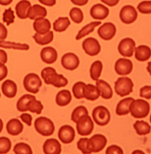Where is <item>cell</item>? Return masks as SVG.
<instances>
[{
  "mask_svg": "<svg viewBox=\"0 0 151 154\" xmlns=\"http://www.w3.org/2000/svg\"><path fill=\"white\" fill-rule=\"evenodd\" d=\"M41 77L46 84H51L57 88L65 87L69 82L66 78L57 74L55 69L51 67L44 68L41 72Z\"/></svg>",
  "mask_w": 151,
  "mask_h": 154,
  "instance_id": "cell-1",
  "label": "cell"
},
{
  "mask_svg": "<svg viewBox=\"0 0 151 154\" xmlns=\"http://www.w3.org/2000/svg\"><path fill=\"white\" fill-rule=\"evenodd\" d=\"M130 110L135 118H144L149 114L150 106L148 102L143 99L134 100L130 105Z\"/></svg>",
  "mask_w": 151,
  "mask_h": 154,
  "instance_id": "cell-2",
  "label": "cell"
},
{
  "mask_svg": "<svg viewBox=\"0 0 151 154\" xmlns=\"http://www.w3.org/2000/svg\"><path fill=\"white\" fill-rule=\"evenodd\" d=\"M34 126L37 132L43 136H51L55 130L53 121L45 117H40L35 119Z\"/></svg>",
  "mask_w": 151,
  "mask_h": 154,
  "instance_id": "cell-3",
  "label": "cell"
},
{
  "mask_svg": "<svg viewBox=\"0 0 151 154\" xmlns=\"http://www.w3.org/2000/svg\"><path fill=\"white\" fill-rule=\"evenodd\" d=\"M134 84L128 77H120L115 82V90L121 97L126 96L133 92Z\"/></svg>",
  "mask_w": 151,
  "mask_h": 154,
  "instance_id": "cell-4",
  "label": "cell"
},
{
  "mask_svg": "<svg viewBox=\"0 0 151 154\" xmlns=\"http://www.w3.org/2000/svg\"><path fill=\"white\" fill-rule=\"evenodd\" d=\"M23 85L27 91L32 94H37L42 85V82L37 74L30 73L25 77Z\"/></svg>",
  "mask_w": 151,
  "mask_h": 154,
  "instance_id": "cell-5",
  "label": "cell"
},
{
  "mask_svg": "<svg viewBox=\"0 0 151 154\" xmlns=\"http://www.w3.org/2000/svg\"><path fill=\"white\" fill-rule=\"evenodd\" d=\"M76 128L78 133L81 136H88L93 132L94 128V122L88 115L81 116L78 120Z\"/></svg>",
  "mask_w": 151,
  "mask_h": 154,
  "instance_id": "cell-6",
  "label": "cell"
},
{
  "mask_svg": "<svg viewBox=\"0 0 151 154\" xmlns=\"http://www.w3.org/2000/svg\"><path fill=\"white\" fill-rule=\"evenodd\" d=\"M92 117L95 123L99 126H105L111 120V114L108 109L103 106H98L94 109Z\"/></svg>",
  "mask_w": 151,
  "mask_h": 154,
  "instance_id": "cell-7",
  "label": "cell"
},
{
  "mask_svg": "<svg viewBox=\"0 0 151 154\" xmlns=\"http://www.w3.org/2000/svg\"><path fill=\"white\" fill-rule=\"evenodd\" d=\"M107 139L101 134L94 135L88 139L87 143V149L90 154L102 151L107 144Z\"/></svg>",
  "mask_w": 151,
  "mask_h": 154,
  "instance_id": "cell-8",
  "label": "cell"
},
{
  "mask_svg": "<svg viewBox=\"0 0 151 154\" xmlns=\"http://www.w3.org/2000/svg\"><path fill=\"white\" fill-rule=\"evenodd\" d=\"M120 19L121 21L127 24L134 22L138 17V13L135 8L132 5L123 6L120 11Z\"/></svg>",
  "mask_w": 151,
  "mask_h": 154,
  "instance_id": "cell-9",
  "label": "cell"
},
{
  "mask_svg": "<svg viewBox=\"0 0 151 154\" xmlns=\"http://www.w3.org/2000/svg\"><path fill=\"white\" fill-rule=\"evenodd\" d=\"M83 49L86 54L90 56H95L101 51V46L98 41L94 38H88L82 42Z\"/></svg>",
  "mask_w": 151,
  "mask_h": 154,
  "instance_id": "cell-10",
  "label": "cell"
},
{
  "mask_svg": "<svg viewBox=\"0 0 151 154\" xmlns=\"http://www.w3.org/2000/svg\"><path fill=\"white\" fill-rule=\"evenodd\" d=\"M136 43L135 41L130 38H123L120 42L118 45L119 53L125 57H132L134 51L135 49Z\"/></svg>",
  "mask_w": 151,
  "mask_h": 154,
  "instance_id": "cell-11",
  "label": "cell"
},
{
  "mask_svg": "<svg viewBox=\"0 0 151 154\" xmlns=\"http://www.w3.org/2000/svg\"><path fill=\"white\" fill-rule=\"evenodd\" d=\"M133 69V65L130 60L125 58L118 59L115 65V70L119 75H125L131 73Z\"/></svg>",
  "mask_w": 151,
  "mask_h": 154,
  "instance_id": "cell-12",
  "label": "cell"
},
{
  "mask_svg": "<svg viewBox=\"0 0 151 154\" xmlns=\"http://www.w3.org/2000/svg\"><path fill=\"white\" fill-rule=\"evenodd\" d=\"M61 64L67 70H74L79 66L80 60L78 57L74 53H67L62 57Z\"/></svg>",
  "mask_w": 151,
  "mask_h": 154,
  "instance_id": "cell-13",
  "label": "cell"
},
{
  "mask_svg": "<svg viewBox=\"0 0 151 154\" xmlns=\"http://www.w3.org/2000/svg\"><path fill=\"white\" fill-rule=\"evenodd\" d=\"M75 131L72 126L64 125L61 126L58 132V137L64 144H69L74 141L75 137Z\"/></svg>",
  "mask_w": 151,
  "mask_h": 154,
  "instance_id": "cell-14",
  "label": "cell"
},
{
  "mask_svg": "<svg viewBox=\"0 0 151 154\" xmlns=\"http://www.w3.org/2000/svg\"><path fill=\"white\" fill-rule=\"evenodd\" d=\"M98 33L101 38L104 40H111L116 33V27L114 24L106 22L98 28Z\"/></svg>",
  "mask_w": 151,
  "mask_h": 154,
  "instance_id": "cell-15",
  "label": "cell"
},
{
  "mask_svg": "<svg viewBox=\"0 0 151 154\" xmlns=\"http://www.w3.org/2000/svg\"><path fill=\"white\" fill-rule=\"evenodd\" d=\"M109 11L107 7L101 4H96L91 7L90 14L95 20H103L109 16Z\"/></svg>",
  "mask_w": 151,
  "mask_h": 154,
  "instance_id": "cell-16",
  "label": "cell"
},
{
  "mask_svg": "<svg viewBox=\"0 0 151 154\" xmlns=\"http://www.w3.org/2000/svg\"><path fill=\"white\" fill-rule=\"evenodd\" d=\"M43 152L46 154H60L61 152V145L56 139H48L44 142Z\"/></svg>",
  "mask_w": 151,
  "mask_h": 154,
  "instance_id": "cell-17",
  "label": "cell"
},
{
  "mask_svg": "<svg viewBox=\"0 0 151 154\" xmlns=\"http://www.w3.org/2000/svg\"><path fill=\"white\" fill-rule=\"evenodd\" d=\"M40 57L44 63L51 64L56 61L58 58V53L54 48L48 46L41 50Z\"/></svg>",
  "mask_w": 151,
  "mask_h": 154,
  "instance_id": "cell-18",
  "label": "cell"
},
{
  "mask_svg": "<svg viewBox=\"0 0 151 154\" xmlns=\"http://www.w3.org/2000/svg\"><path fill=\"white\" fill-rule=\"evenodd\" d=\"M33 29L41 35H45L50 32L51 23L48 19L41 18L35 20L33 24Z\"/></svg>",
  "mask_w": 151,
  "mask_h": 154,
  "instance_id": "cell-19",
  "label": "cell"
},
{
  "mask_svg": "<svg viewBox=\"0 0 151 154\" xmlns=\"http://www.w3.org/2000/svg\"><path fill=\"white\" fill-rule=\"evenodd\" d=\"M83 96L86 100L95 101L100 97V90L93 84H86L83 88Z\"/></svg>",
  "mask_w": 151,
  "mask_h": 154,
  "instance_id": "cell-20",
  "label": "cell"
},
{
  "mask_svg": "<svg viewBox=\"0 0 151 154\" xmlns=\"http://www.w3.org/2000/svg\"><path fill=\"white\" fill-rule=\"evenodd\" d=\"M2 93L7 98H14L17 93V85L14 81L6 80L2 85Z\"/></svg>",
  "mask_w": 151,
  "mask_h": 154,
  "instance_id": "cell-21",
  "label": "cell"
},
{
  "mask_svg": "<svg viewBox=\"0 0 151 154\" xmlns=\"http://www.w3.org/2000/svg\"><path fill=\"white\" fill-rule=\"evenodd\" d=\"M24 126L18 119H12L9 120L6 125L8 133L12 136H18L23 131Z\"/></svg>",
  "mask_w": 151,
  "mask_h": 154,
  "instance_id": "cell-22",
  "label": "cell"
},
{
  "mask_svg": "<svg viewBox=\"0 0 151 154\" xmlns=\"http://www.w3.org/2000/svg\"><path fill=\"white\" fill-rule=\"evenodd\" d=\"M96 85L100 91V95L104 99H110L113 95L112 89L111 85L103 80L96 81Z\"/></svg>",
  "mask_w": 151,
  "mask_h": 154,
  "instance_id": "cell-23",
  "label": "cell"
},
{
  "mask_svg": "<svg viewBox=\"0 0 151 154\" xmlns=\"http://www.w3.org/2000/svg\"><path fill=\"white\" fill-rule=\"evenodd\" d=\"M47 14L48 11L45 7L38 4H35L29 9L28 18L32 20H35L38 18H44Z\"/></svg>",
  "mask_w": 151,
  "mask_h": 154,
  "instance_id": "cell-24",
  "label": "cell"
},
{
  "mask_svg": "<svg viewBox=\"0 0 151 154\" xmlns=\"http://www.w3.org/2000/svg\"><path fill=\"white\" fill-rule=\"evenodd\" d=\"M32 7V5L28 1H21L16 5V14L21 19H26L28 18L29 9Z\"/></svg>",
  "mask_w": 151,
  "mask_h": 154,
  "instance_id": "cell-25",
  "label": "cell"
},
{
  "mask_svg": "<svg viewBox=\"0 0 151 154\" xmlns=\"http://www.w3.org/2000/svg\"><path fill=\"white\" fill-rule=\"evenodd\" d=\"M134 100L135 99L132 97L125 98L121 100L116 107V114L119 116H123L129 114L130 105Z\"/></svg>",
  "mask_w": 151,
  "mask_h": 154,
  "instance_id": "cell-26",
  "label": "cell"
},
{
  "mask_svg": "<svg viewBox=\"0 0 151 154\" xmlns=\"http://www.w3.org/2000/svg\"><path fill=\"white\" fill-rule=\"evenodd\" d=\"M151 56V49L146 45H140L135 48V57L139 61L144 62L149 59Z\"/></svg>",
  "mask_w": 151,
  "mask_h": 154,
  "instance_id": "cell-27",
  "label": "cell"
},
{
  "mask_svg": "<svg viewBox=\"0 0 151 154\" xmlns=\"http://www.w3.org/2000/svg\"><path fill=\"white\" fill-rule=\"evenodd\" d=\"M72 99V94L69 90L63 89L57 94L56 102L57 105L60 106H65L70 103Z\"/></svg>",
  "mask_w": 151,
  "mask_h": 154,
  "instance_id": "cell-28",
  "label": "cell"
},
{
  "mask_svg": "<svg viewBox=\"0 0 151 154\" xmlns=\"http://www.w3.org/2000/svg\"><path fill=\"white\" fill-rule=\"evenodd\" d=\"M101 23V22L100 21H95L86 25L79 30L77 35L76 37V39L77 40H79L86 35H88L90 33L94 32L96 27L100 25Z\"/></svg>",
  "mask_w": 151,
  "mask_h": 154,
  "instance_id": "cell-29",
  "label": "cell"
},
{
  "mask_svg": "<svg viewBox=\"0 0 151 154\" xmlns=\"http://www.w3.org/2000/svg\"><path fill=\"white\" fill-rule=\"evenodd\" d=\"M70 25V22L67 17H60L53 23L54 30L55 32H63Z\"/></svg>",
  "mask_w": 151,
  "mask_h": 154,
  "instance_id": "cell-30",
  "label": "cell"
},
{
  "mask_svg": "<svg viewBox=\"0 0 151 154\" xmlns=\"http://www.w3.org/2000/svg\"><path fill=\"white\" fill-rule=\"evenodd\" d=\"M134 128L137 134L140 136L148 135L151 132V126L148 122H146L143 120L136 121L134 125Z\"/></svg>",
  "mask_w": 151,
  "mask_h": 154,
  "instance_id": "cell-31",
  "label": "cell"
},
{
  "mask_svg": "<svg viewBox=\"0 0 151 154\" xmlns=\"http://www.w3.org/2000/svg\"><path fill=\"white\" fill-rule=\"evenodd\" d=\"M32 38L35 40L37 44L41 45H45L51 43L54 39V32L50 31L45 35H41L38 33H35Z\"/></svg>",
  "mask_w": 151,
  "mask_h": 154,
  "instance_id": "cell-32",
  "label": "cell"
},
{
  "mask_svg": "<svg viewBox=\"0 0 151 154\" xmlns=\"http://www.w3.org/2000/svg\"><path fill=\"white\" fill-rule=\"evenodd\" d=\"M103 69L102 62L97 60L91 64L90 68V75L91 79L94 81H97L100 78Z\"/></svg>",
  "mask_w": 151,
  "mask_h": 154,
  "instance_id": "cell-33",
  "label": "cell"
},
{
  "mask_svg": "<svg viewBox=\"0 0 151 154\" xmlns=\"http://www.w3.org/2000/svg\"><path fill=\"white\" fill-rule=\"evenodd\" d=\"M0 48L6 49H14L21 51H28L29 49V46L26 44H21L15 42L9 41H0Z\"/></svg>",
  "mask_w": 151,
  "mask_h": 154,
  "instance_id": "cell-34",
  "label": "cell"
},
{
  "mask_svg": "<svg viewBox=\"0 0 151 154\" xmlns=\"http://www.w3.org/2000/svg\"><path fill=\"white\" fill-rule=\"evenodd\" d=\"M35 99H36L35 97L33 95L29 94L23 95V96L20 98L17 102V109L21 112H25L28 111L26 108L27 104L31 100Z\"/></svg>",
  "mask_w": 151,
  "mask_h": 154,
  "instance_id": "cell-35",
  "label": "cell"
},
{
  "mask_svg": "<svg viewBox=\"0 0 151 154\" xmlns=\"http://www.w3.org/2000/svg\"><path fill=\"white\" fill-rule=\"evenodd\" d=\"M26 108L27 110H29L30 112L39 115L41 114L44 107L41 102L35 99L31 100L27 104Z\"/></svg>",
  "mask_w": 151,
  "mask_h": 154,
  "instance_id": "cell-36",
  "label": "cell"
},
{
  "mask_svg": "<svg viewBox=\"0 0 151 154\" xmlns=\"http://www.w3.org/2000/svg\"><path fill=\"white\" fill-rule=\"evenodd\" d=\"M69 16L72 21L77 24L81 23L84 19L82 11L77 7L72 8L69 12Z\"/></svg>",
  "mask_w": 151,
  "mask_h": 154,
  "instance_id": "cell-37",
  "label": "cell"
},
{
  "mask_svg": "<svg viewBox=\"0 0 151 154\" xmlns=\"http://www.w3.org/2000/svg\"><path fill=\"white\" fill-rule=\"evenodd\" d=\"M14 152L16 154H32V151L30 146L23 142L16 144L14 147Z\"/></svg>",
  "mask_w": 151,
  "mask_h": 154,
  "instance_id": "cell-38",
  "label": "cell"
},
{
  "mask_svg": "<svg viewBox=\"0 0 151 154\" xmlns=\"http://www.w3.org/2000/svg\"><path fill=\"white\" fill-rule=\"evenodd\" d=\"M85 115H88L87 109L84 106H79L74 109L73 110L71 116V120L74 122L77 123L78 120L81 117V116Z\"/></svg>",
  "mask_w": 151,
  "mask_h": 154,
  "instance_id": "cell-39",
  "label": "cell"
},
{
  "mask_svg": "<svg viewBox=\"0 0 151 154\" xmlns=\"http://www.w3.org/2000/svg\"><path fill=\"white\" fill-rule=\"evenodd\" d=\"M11 147V142L8 138L0 137V154H6L9 152Z\"/></svg>",
  "mask_w": 151,
  "mask_h": 154,
  "instance_id": "cell-40",
  "label": "cell"
},
{
  "mask_svg": "<svg viewBox=\"0 0 151 154\" xmlns=\"http://www.w3.org/2000/svg\"><path fill=\"white\" fill-rule=\"evenodd\" d=\"M86 84L83 82H78L74 84L72 87V91L74 96L77 99L84 98L83 96V88Z\"/></svg>",
  "mask_w": 151,
  "mask_h": 154,
  "instance_id": "cell-41",
  "label": "cell"
},
{
  "mask_svg": "<svg viewBox=\"0 0 151 154\" xmlns=\"http://www.w3.org/2000/svg\"><path fill=\"white\" fill-rule=\"evenodd\" d=\"M15 16L14 15V11H12L11 8L6 9L3 14V21L4 23H6L7 26L14 23Z\"/></svg>",
  "mask_w": 151,
  "mask_h": 154,
  "instance_id": "cell-42",
  "label": "cell"
},
{
  "mask_svg": "<svg viewBox=\"0 0 151 154\" xmlns=\"http://www.w3.org/2000/svg\"><path fill=\"white\" fill-rule=\"evenodd\" d=\"M137 9L143 14H151V1H143L138 4Z\"/></svg>",
  "mask_w": 151,
  "mask_h": 154,
  "instance_id": "cell-43",
  "label": "cell"
},
{
  "mask_svg": "<svg viewBox=\"0 0 151 154\" xmlns=\"http://www.w3.org/2000/svg\"><path fill=\"white\" fill-rule=\"evenodd\" d=\"M88 139L87 138H81L77 142V147L83 154H90L87 149V143Z\"/></svg>",
  "mask_w": 151,
  "mask_h": 154,
  "instance_id": "cell-44",
  "label": "cell"
},
{
  "mask_svg": "<svg viewBox=\"0 0 151 154\" xmlns=\"http://www.w3.org/2000/svg\"><path fill=\"white\" fill-rule=\"evenodd\" d=\"M140 96L146 99H151V86H146L140 89Z\"/></svg>",
  "mask_w": 151,
  "mask_h": 154,
  "instance_id": "cell-45",
  "label": "cell"
},
{
  "mask_svg": "<svg viewBox=\"0 0 151 154\" xmlns=\"http://www.w3.org/2000/svg\"><path fill=\"white\" fill-rule=\"evenodd\" d=\"M106 154H123V150L121 147L116 145H111L106 150Z\"/></svg>",
  "mask_w": 151,
  "mask_h": 154,
  "instance_id": "cell-46",
  "label": "cell"
},
{
  "mask_svg": "<svg viewBox=\"0 0 151 154\" xmlns=\"http://www.w3.org/2000/svg\"><path fill=\"white\" fill-rule=\"evenodd\" d=\"M20 118L22 120L23 122L26 123L27 125L30 126L32 125V115L30 114H27V113H24L22 114L20 116Z\"/></svg>",
  "mask_w": 151,
  "mask_h": 154,
  "instance_id": "cell-47",
  "label": "cell"
},
{
  "mask_svg": "<svg viewBox=\"0 0 151 154\" xmlns=\"http://www.w3.org/2000/svg\"><path fill=\"white\" fill-rule=\"evenodd\" d=\"M8 30L5 25L0 22V41L4 40L6 38Z\"/></svg>",
  "mask_w": 151,
  "mask_h": 154,
  "instance_id": "cell-48",
  "label": "cell"
},
{
  "mask_svg": "<svg viewBox=\"0 0 151 154\" xmlns=\"http://www.w3.org/2000/svg\"><path fill=\"white\" fill-rule=\"evenodd\" d=\"M8 69L5 65L0 63V81L3 80L7 77Z\"/></svg>",
  "mask_w": 151,
  "mask_h": 154,
  "instance_id": "cell-49",
  "label": "cell"
},
{
  "mask_svg": "<svg viewBox=\"0 0 151 154\" xmlns=\"http://www.w3.org/2000/svg\"><path fill=\"white\" fill-rule=\"evenodd\" d=\"M7 61V54L5 51L0 49V63L5 64Z\"/></svg>",
  "mask_w": 151,
  "mask_h": 154,
  "instance_id": "cell-50",
  "label": "cell"
},
{
  "mask_svg": "<svg viewBox=\"0 0 151 154\" xmlns=\"http://www.w3.org/2000/svg\"><path fill=\"white\" fill-rule=\"evenodd\" d=\"M39 2L41 3L44 4L45 5L48 6H53L56 4V1H54V0H43V1H39Z\"/></svg>",
  "mask_w": 151,
  "mask_h": 154,
  "instance_id": "cell-51",
  "label": "cell"
},
{
  "mask_svg": "<svg viewBox=\"0 0 151 154\" xmlns=\"http://www.w3.org/2000/svg\"><path fill=\"white\" fill-rule=\"evenodd\" d=\"M101 2L109 6H114L118 3L119 1H101Z\"/></svg>",
  "mask_w": 151,
  "mask_h": 154,
  "instance_id": "cell-52",
  "label": "cell"
},
{
  "mask_svg": "<svg viewBox=\"0 0 151 154\" xmlns=\"http://www.w3.org/2000/svg\"><path fill=\"white\" fill-rule=\"evenodd\" d=\"M71 2L77 5L82 6L86 4L88 1H71Z\"/></svg>",
  "mask_w": 151,
  "mask_h": 154,
  "instance_id": "cell-53",
  "label": "cell"
},
{
  "mask_svg": "<svg viewBox=\"0 0 151 154\" xmlns=\"http://www.w3.org/2000/svg\"><path fill=\"white\" fill-rule=\"evenodd\" d=\"M12 2V1H0V4L2 5H8Z\"/></svg>",
  "mask_w": 151,
  "mask_h": 154,
  "instance_id": "cell-54",
  "label": "cell"
},
{
  "mask_svg": "<svg viewBox=\"0 0 151 154\" xmlns=\"http://www.w3.org/2000/svg\"><path fill=\"white\" fill-rule=\"evenodd\" d=\"M147 70L149 72V75H151V62H149L148 63V66H147Z\"/></svg>",
  "mask_w": 151,
  "mask_h": 154,
  "instance_id": "cell-55",
  "label": "cell"
},
{
  "mask_svg": "<svg viewBox=\"0 0 151 154\" xmlns=\"http://www.w3.org/2000/svg\"><path fill=\"white\" fill-rule=\"evenodd\" d=\"M3 122L2 120V119H0V133L2 132L3 128Z\"/></svg>",
  "mask_w": 151,
  "mask_h": 154,
  "instance_id": "cell-56",
  "label": "cell"
},
{
  "mask_svg": "<svg viewBox=\"0 0 151 154\" xmlns=\"http://www.w3.org/2000/svg\"><path fill=\"white\" fill-rule=\"evenodd\" d=\"M139 152H140V153L144 154V152H141L140 151H139ZM138 152V151H135V152H133V153H134H134H137V152Z\"/></svg>",
  "mask_w": 151,
  "mask_h": 154,
  "instance_id": "cell-57",
  "label": "cell"
},
{
  "mask_svg": "<svg viewBox=\"0 0 151 154\" xmlns=\"http://www.w3.org/2000/svg\"><path fill=\"white\" fill-rule=\"evenodd\" d=\"M149 120H150V122L151 123V116H150V119H149Z\"/></svg>",
  "mask_w": 151,
  "mask_h": 154,
  "instance_id": "cell-58",
  "label": "cell"
},
{
  "mask_svg": "<svg viewBox=\"0 0 151 154\" xmlns=\"http://www.w3.org/2000/svg\"><path fill=\"white\" fill-rule=\"evenodd\" d=\"M1 93H0V98H1Z\"/></svg>",
  "mask_w": 151,
  "mask_h": 154,
  "instance_id": "cell-59",
  "label": "cell"
}]
</instances>
